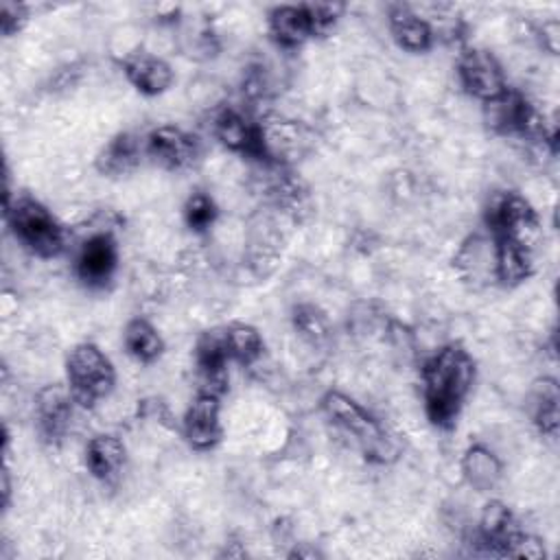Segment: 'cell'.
Wrapping results in <instances>:
<instances>
[{"label":"cell","instance_id":"cell-1","mask_svg":"<svg viewBox=\"0 0 560 560\" xmlns=\"http://www.w3.org/2000/svg\"><path fill=\"white\" fill-rule=\"evenodd\" d=\"M475 381V361L459 346L448 343L438 350L422 370L427 416L438 427H453Z\"/></svg>","mask_w":560,"mask_h":560},{"label":"cell","instance_id":"cell-2","mask_svg":"<svg viewBox=\"0 0 560 560\" xmlns=\"http://www.w3.org/2000/svg\"><path fill=\"white\" fill-rule=\"evenodd\" d=\"M4 219L15 238L42 258L59 256L66 249L68 234L63 225L33 197H4Z\"/></svg>","mask_w":560,"mask_h":560},{"label":"cell","instance_id":"cell-3","mask_svg":"<svg viewBox=\"0 0 560 560\" xmlns=\"http://www.w3.org/2000/svg\"><path fill=\"white\" fill-rule=\"evenodd\" d=\"M322 409L332 420V424L354 438V442L363 448L365 457L387 462L396 455V448L383 427L350 396L341 392H328L322 400Z\"/></svg>","mask_w":560,"mask_h":560},{"label":"cell","instance_id":"cell-4","mask_svg":"<svg viewBox=\"0 0 560 560\" xmlns=\"http://www.w3.org/2000/svg\"><path fill=\"white\" fill-rule=\"evenodd\" d=\"M68 385L74 402L81 407H92L105 398L116 381L112 361L94 343H79L68 354L66 361Z\"/></svg>","mask_w":560,"mask_h":560},{"label":"cell","instance_id":"cell-5","mask_svg":"<svg viewBox=\"0 0 560 560\" xmlns=\"http://www.w3.org/2000/svg\"><path fill=\"white\" fill-rule=\"evenodd\" d=\"M486 223L494 238H505L529 249H534L540 236V223L534 208L516 192L497 195L486 210Z\"/></svg>","mask_w":560,"mask_h":560},{"label":"cell","instance_id":"cell-6","mask_svg":"<svg viewBox=\"0 0 560 560\" xmlns=\"http://www.w3.org/2000/svg\"><path fill=\"white\" fill-rule=\"evenodd\" d=\"M457 74L462 88L483 103L499 98L508 90L503 70L488 50H466L457 63Z\"/></svg>","mask_w":560,"mask_h":560},{"label":"cell","instance_id":"cell-7","mask_svg":"<svg viewBox=\"0 0 560 560\" xmlns=\"http://www.w3.org/2000/svg\"><path fill=\"white\" fill-rule=\"evenodd\" d=\"M144 149L155 162L175 171L192 166L201 155L199 140L192 133L173 125L153 129L144 140Z\"/></svg>","mask_w":560,"mask_h":560},{"label":"cell","instance_id":"cell-8","mask_svg":"<svg viewBox=\"0 0 560 560\" xmlns=\"http://www.w3.org/2000/svg\"><path fill=\"white\" fill-rule=\"evenodd\" d=\"M118 265V247L109 232L92 234L88 241L81 243L74 260V269L81 282L88 287H105Z\"/></svg>","mask_w":560,"mask_h":560},{"label":"cell","instance_id":"cell-9","mask_svg":"<svg viewBox=\"0 0 560 560\" xmlns=\"http://www.w3.org/2000/svg\"><path fill=\"white\" fill-rule=\"evenodd\" d=\"M214 133L223 147H228L236 153H243L247 158L262 160V162L269 160L262 125L254 122L252 118L243 116L236 109H225L217 116Z\"/></svg>","mask_w":560,"mask_h":560},{"label":"cell","instance_id":"cell-10","mask_svg":"<svg viewBox=\"0 0 560 560\" xmlns=\"http://www.w3.org/2000/svg\"><path fill=\"white\" fill-rule=\"evenodd\" d=\"M72 394L70 389H63L59 385H48L37 394L35 413H37V427L44 440L50 444H57L63 440L70 427L72 418Z\"/></svg>","mask_w":560,"mask_h":560},{"label":"cell","instance_id":"cell-11","mask_svg":"<svg viewBox=\"0 0 560 560\" xmlns=\"http://www.w3.org/2000/svg\"><path fill=\"white\" fill-rule=\"evenodd\" d=\"M219 409L221 405L217 396L197 394L184 418V435L192 448L208 451L221 440Z\"/></svg>","mask_w":560,"mask_h":560},{"label":"cell","instance_id":"cell-12","mask_svg":"<svg viewBox=\"0 0 560 560\" xmlns=\"http://www.w3.org/2000/svg\"><path fill=\"white\" fill-rule=\"evenodd\" d=\"M269 35L273 37L276 44L284 48H298L306 39L315 37L313 20L306 4L276 7L269 13Z\"/></svg>","mask_w":560,"mask_h":560},{"label":"cell","instance_id":"cell-13","mask_svg":"<svg viewBox=\"0 0 560 560\" xmlns=\"http://www.w3.org/2000/svg\"><path fill=\"white\" fill-rule=\"evenodd\" d=\"M492 243H494V280L497 282L518 284L532 276L534 249L505 238H494V236H492Z\"/></svg>","mask_w":560,"mask_h":560},{"label":"cell","instance_id":"cell-14","mask_svg":"<svg viewBox=\"0 0 560 560\" xmlns=\"http://www.w3.org/2000/svg\"><path fill=\"white\" fill-rule=\"evenodd\" d=\"M389 28L396 44L409 52H424L433 44V28L409 7H394L389 11Z\"/></svg>","mask_w":560,"mask_h":560},{"label":"cell","instance_id":"cell-15","mask_svg":"<svg viewBox=\"0 0 560 560\" xmlns=\"http://www.w3.org/2000/svg\"><path fill=\"white\" fill-rule=\"evenodd\" d=\"M125 74L142 94H162L173 83L171 66L153 55L129 57L125 61Z\"/></svg>","mask_w":560,"mask_h":560},{"label":"cell","instance_id":"cell-16","mask_svg":"<svg viewBox=\"0 0 560 560\" xmlns=\"http://www.w3.org/2000/svg\"><path fill=\"white\" fill-rule=\"evenodd\" d=\"M85 464H88V470L96 479L109 481V479L118 477V472L122 470V464H125L122 440L116 435H109V433L94 435L85 448Z\"/></svg>","mask_w":560,"mask_h":560},{"label":"cell","instance_id":"cell-17","mask_svg":"<svg viewBox=\"0 0 560 560\" xmlns=\"http://www.w3.org/2000/svg\"><path fill=\"white\" fill-rule=\"evenodd\" d=\"M144 144L133 133H118L105 144L96 158V166L105 175H125L140 164Z\"/></svg>","mask_w":560,"mask_h":560},{"label":"cell","instance_id":"cell-18","mask_svg":"<svg viewBox=\"0 0 560 560\" xmlns=\"http://www.w3.org/2000/svg\"><path fill=\"white\" fill-rule=\"evenodd\" d=\"M501 470H503L501 462L483 444L468 446L462 457V472L466 481L479 492L492 490L501 479Z\"/></svg>","mask_w":560,"mask_h":560},{"label":"cell","instance_id":"cell-19","mask_svg":"<svg viewBox=\"0 0 560 560\" xmlns=\"http://www.w3.org/2000/svg\"><path fill=\"white\" fill-rule=\"evenodd\" d=\"M457 265L472 282H488L494 278V243L481 236L468 238L457 254Z\"/></svg>","mask_w":560,"mask_h":560},{"label":"cell","instance_id":"cell-20","mask_svg":"<svg viewBox=\"0 0 560 560\" xmlns=\"http://www.w3.org/2000/svg\"><path fill=\"white\" fill-rule=\"evenodd\" d=\"M532 416L542 435H558V385L553 378H542L536 383L532 396Z\"/></svg>","mask_w":560,"mask_h":560},{"label":"cell","instance_id":"cell-21","mask_svg":"<svg viewBox=\"0 0 560 560\" xmlns=\"http://www.w3.org/2000/svg\"><path fill=\"white\" fill-rule=\"evenodd\" d=\"M125 348L138 361L149 363L162 354L164 341L147 319H131L125 328Z\"/></svg>","mask_w":560,"mask_h":560},{"label":"cell","instance_id":"cell-22","mask_svg":"<svg viewBox=\"0 0 560 560\" xmlns=\"http://www.w3.org/2000/svg\"><path fill=\"white\" fill-rule=\"evenodd\" d=\"M230 359L238 363H254L262 354V337L260 332L243 322H234L223 328Z\"/></svg>","mask_w":560,"mask_h":560},{"label":"cell","instance_id":"cell-23","mask_svg":"<svg viewBox=\"0 0 560 560\" xmlns=\"http://www.w3.org/2000/svg\"><path fill=\"white\" fill-rule=\"evenodd\" d=\"M293 324L295 328L300 330L302 337H306L308 341L317 343V341H324L326 335H328V322H326V315L313 306V304H300L295 306L293 311Z\"/></svg>","mask_w":560,"mask_h":560},{"label":"cell","instance_id":"cell-24","mask_svg":"<svg viewBox=\"0 0 560 560\" xmlns=\"http://www.w3.org/2000/svg\"><path fill=\"white\" fill-rule=\"evenodd\" d=\"M184 219L190 230L203 232L214 223L217 206L206 192H195L188 197V201L184 206Z\"/></svg>","mask_w":560,"mask_h":560},{"label":"cell","instance_id":"cell-25","mask_svg":"<svg viewBox=\"0 0 560 560\" xmlns=\"http://www.w3.org/2000/svg\"><path fill=\"white\" fill-rule=\"evenodd\" d=\"M24 22H26V7L18 4V2H2V7H0L2 35L11 37L13 33H18L22 28Z\"/></svg>","mask_w":560,"mask_h":560},{"label":"cell","instance_id":"cell-26","mask_svg":"<svg viewBox=\"0 0 560 560\" xmlns=\"http://www.w3.org/2000/svg\"><path fill=\"white\" fill-rule=\"evenodd\" d=\"M9 497H11V481H9V468L4 466V470H2V501H4V505H9Z\"/></svg>","mask_w":560,"mask_h":560}]
</instances>
